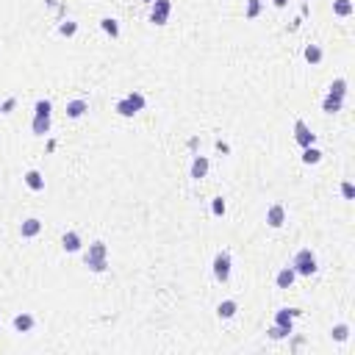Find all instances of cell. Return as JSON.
Segmentation results:
<instances>
[{
    "label": "cell",
    "instance_id": "26",
    "mask_svg": "<svg viewBox=\"0 0 355 355\" xmlns=\"http://www.w3.org/2000/svg\"><path fill=\"white\" fill-rule=\"evenodd\" d=\"M33 111H37L39 117H50V111H53L50 100H37V105H33Z\"/></svg>",
    "mask_w": 355,
    "mask_h": 355
},
{
    "label": "cell",
    "instance_id": "33",
    "mask_svg": "<svg viewBox=\"0 0 355 355\" xmlns=\"http://www.w3.org/2000/svg\"><path fill=\"white\" fill-rule=\"evenodd\" d=\"M145 3H153V0H145Z\"/></svg>",
    "mask_w": 355,
    "mask_h": 355
},
{
    "label": "cell",
    "instance_id": "17",
    "mask_svg": "<svg viewBox=\"0 0 355 355\" xmlns=\"http://www.w3.org/2000/svg\"><path fill=\"white\" fill-rule=\"evenodd\" d=\"M341 103H344L341 97L328 94V97H325V103H322V111H325V114H336V111H341Z\"/></svg>",
    "mask_w": 355,
    "mask_h": 355
},
{
    "label": "cell",
    "instance_id": "18",
    "mask_svg": "<svg viewBox=\"0 0 355 355\" xmlns=\"http://www.w3.org/2000/svg\"><path fill=\"white\" fill-rule=\"evenodd\" d=\"M47 131H50V117H33V133H39V136H45Z\"/></svg>",
    "mask_w": 355,
    "mask_h": 355
},
{
    "label": "cell",
    "instance_id": "3",
    "mask_svg": "<svg viewBox=\"0 0 355 355\" xmlns=\"http://www.w3.org/2000/svg\"><path fill=\"white\" fill-rule=\"evenodd\" d=\"M211 266H214V277H217V280H220V283H228V277H230V253H217V256H214V264H211Z\"/></svg>",
    "mask_w": 355,
    "mask_h": 355
},
{
    "label": "cell",
    "instance_id": "20",
    "mask_svg": "<svg viewBox=\"0 0 355 355\" xmlns=\"http://www.w3.org/2000/svg\"><path fill=\"white\" fill-rule=\"evenodd\" d=\"M328 94H333V97H341L344 100V94H347V81L344 78H336L333 84H330V92Z\"/></svg>",
    "mask_w": 355,
    "mask_h": 355
},
{
    "label": "cell",
    "instance_id": "28",
    "mask_svg": "<svg viewBox=\"0 0 355 355\" xmlns=\"http://www.w3.org/2000/svg\"><path fill=\"white\" fill-rule=\"evenodd\" d=\"M289 333H292V330L280 328V325H272V328H269V339H286Z\"/></svg>",
    "mask_w": 355,
    "mask_h": 355
},
{
    "label": "cell",
    "instance_id": "9",
    "mask_svg": "<svg viewBox=\"0 0 355 355\" xmlns=\"http://www.w3.org/2000/svg\"><path fill=\"white\" fill-rule=\"evenodd\" d=\"M61 247H64V253H78L81 250V236L75 233V230H67V233L61 236Z\"/></svg>",
    "mask_w": 355,
    "mask_h": 355
},
{
    "label": "cell",
    "instance_id": "10",
    "mask_svg": "<svg viewBox=\"0 0 355 355\" xmlns=\"http://www.w3.org/2000/svg\"><path fill=\"white\" fill-rule=\"evenodd\" d=\"M294 277H297V272L292 269V266H283L280 272H277V277H275V283H277V289H292V283H294Z\"/></svg>",
    "mask_w": 355,
    "mask_h": 355
},
{
    "label": "cell",
    "instance_id": "24",
    "mask_svg": "<svg viewBox=\"0 0 355 355\" xmlns=\"http://www.w3.org/2000/svg\"><path fill=\"white\" fill-rule=\"evenodd\" d=\"M261 14V0H247V20H256Z\"/></svg>",
    "mask_w": 355,
    "mask_h": 355
},
{
    "label": "cell",
    "instance_id": "6",
    "mask_svg": "<svg viewBox=\"0 0 355 355\" xmlns=\"http://www.w3.org/2000/svg\"><path fill=\"white\" fill-rule=\"evenodd\" d=\"M283 222H286V208H283L280 203L272 205V208L266 211V225H269V228H283Z\"/></svg>",
    "mask_w": 355,
    "mask_h": 355
},
{
    "label": "cell",
    "instance_id": "31",
    "mask_svg": "<svg viewBox=\"0 0 355 355\" xmlns=\"http://www.w3.org/2000/svg\"><path fill=\"white\" fill-rule=\"evenodd\" d=\"M341 194H344L347 200H352V197H355V189H352V183H341Z\"/></svg>",
    "mask_w": 355,
    "mask_h": 355
},
{
    "label": "cell",
    "instance_id": "15",
    "mask_svg": "<svg viewBox=\"0 0 355 355\" xmlns=\"http://www.w3.org/2000/svg\"><path fill=\"white\" fill-rule=\"evenodd\" d=\"M100 28H103V31L109 33L111 39H117V37H120V22H117L114 17H103V20H100Z\"/></svg>",
    "mask_w": 355,
    "mask_h": 355
},
{
    "label": "cell",
    "instance_id": "16",
    "mask_svg": "<svg viewBox=\"0 0 355 355\" xmlns=\"http://www.w3.org/2000/svg\"><path fill=\"white\" fill-rule=\"evenodd\" d=\"M236 300H225V303L217 305V313H220V319H230V316H236Z\"/></svg>",
    "mask_w": 355,
    "mask_h": 355
},
{
    "label": "cell",
    "instance_id": "8",
    "mask_svg": "<svg viewBox=\"0 0 355 355\" xmlns=\"http://www.w3.org/2000/svg\"><path fill=\"white\" fill-rule=\"evenodd\" d=\"M294 316H297V311H294V308H280V311L275 313V325H280V328L292 330V328H294Z\"/></svg>",
    "mask_w": 355,
    "mask_h": 355
},
{
    "label": "cell",
    "instance_id": "19",
    "mask_svg": "<svg viewBox=\"0 0 355 355\" xmlns=\"http://www.w3.org/2000/svg\"><path fill=\"white\" fill-rule=\"evenodd\" d=\"M305 61H308V64H319V61H322V47H319V45H308V47H305Z\"/></svg>",
    "mask_w": 355,
    "mask_h": 355
},
{
    "label": "cell",
    "instance_id": "2",
    "mask_svg": "<svg viewBox=\"0 0 355 355\" xmlns=\"http://www.w3.org/2000/svg\"><path fill=\"white\" fill-rule=\"evenodd\" d=\"M292 269L297 272V275H303V277H311L313 272H316V256L305 247V250H300L297 256H294V261H292Z\"/></svg>",
    "mask_w": 355,
    "mask_h": 355
},
{
    "label": "cell",
    "instance_id": "25",
    "mask_svg": "<svg viewBox=\"0 0 355 355\" xmlns=\"http://www.w3.org/2000/svg\"><path fill=\"white\" fill-rule=\"evenodd\" d=\"M128 103H131L136 111H141V109H145V94H141V92H131V94H128Z\"/></svg>",
    "mask_w": 355,
    "mask_h": 355
},
{
    "label": "cell",
    "instance_id": "29",
    "mask_svg": "<svg viewBox=\"0 0 355 355\" xmlns=\"http://www.w3.org/2000/svg\"><path fill=\"white\" fill-rule=\"evenodd\" d=\"M211 211H214V217H222V214H225V200H222V197H214V203H211Z\"/></svg>",
    "mask_w": 355,
    "mask_h": 355
},
{
    "label": "cell",
    "instance_id": "4",
    "mask_svg": "<svg viewBox=\"0 0 355 355\" xmlns=\"http://www.w3.org/2000/svg\"><path fill=\"white\" fill-rule=\"evenodd\" d=\"M153 11H150V22H156V25H164L169 17V11H172V3L169 0H153Z\"/></svg>",
    "mask_w": 355,
    "mask_h": 355
},
{
    "label": "cell",
    "instance_id": "23",
    "mask_svg": "<svg viewBox=\"0 0 355 355\" xmlns=\"http://www.w3.org/2000/svg\"><path fill=\"white\" fill-rule=\"evenodd\" d=\"M117 114H120V117H133L136 114V109L128 103V97H122L120 103H117Z\"/></svg>",
    "mask_w": 355,
    "mask_h": 355
},
{
    "label": "cell",
    "instance_id": "1",
    "mask_svg": "<svg viewBox=\"0 0 355 355\" xmlns=\"http://www.w3.org/2000/svg\"><path fill=\"white\" fill-rule=\"evenodd\" d=\"M109 247L103 244V241H94V244H89V253H86V266L92 272H105V266H109Z\"/></svg>",
    "mask_w": 355,
    "mask_h": 355
},
{
    "label": "cell",
    "instance_id": "21",
    "mask_svg": "<svg viewBox=\"0 0 355 355\" xmlns=\"http://www.w3.org/2000/svg\"><path fill=\"white\" fill-rule=\"evenodd\" d=\"M333 11L339 17H350L352 14V0H336L333 3Z\"/></svg>",
    "mask_w": 355,
    "mask_h": 355
},
{
    "label": "cell",
    "instance_id": "14",
    "mask_svg": "<svg viewBox=\"0 0 355 355\" xmlns=\"http://www.w3.org/2000/svg\"><path fill=\"white\" fill-rule=\"evenodd\" d=\"M31 328H33V316H31V313H17V316H14V330H17V333H28Z\"/></svg>",
    "mask_w": 355,
    "mask_h": 355
},
{
    "label": "cell",
    "instance_id": "7",
    "mask_svg": "<svg viewBox=\"0 0 355 355\" xmlns=\"http://www.w3.org/2000/svg\"><path fill=\"white\" fill-rule=\"evenodd\" d=\"M22 181H25V186L31 189V192H42V189H45V178H42L39 169H28Z\"/></svg>",
    "mask_w": 355,
    "mask_h": 355
},
{
    "label": "cell",
    "instance_id": "32",
    "mask_svg": "<svg viewBox=\"0 0 355 355\" xmlns=\"http://www.w3.org/2000/svg\"><path fill=\"white\" fill-rule=\"evenodd\" d=\"M286 3H289V0H275V6H277V9H283Z\"/></svg>",
    "mask_w": 355,
    "mask_h": 355
},
{
    "label": "cell",
    "instance_id": "22",
    "mask_svg": "<svg viewBox=\"0 0 355 355\" xmlns=\"http://www.w3.org/2000/svg\"><path fill=\"white\" fill-rule=\"evenodd\" d=\"M303 161L305 164H319V161H322V153L311 145V147H305V150H303Z\"/></svg>",
    "mask_w": 355,
    "mask_h": 355
},
{
    "label": "cell",
    "instance_id": "5",
    "mask_svg": "<svg viewBox=\"0 0 355 355\" xmlns=\"http://www.w3.org/2000/svg\"><path fill=\"white\" fill-rule=\"evenodd\" d=\"M294 139H297V145L305 150V147H311L313 141H316V136L311 133V128L305 125L303 120H297V122H294Z\"/></svg>",
    "mask_w": 355,
    "mask_h": 355
},
{
    "label": "cell",
    "instance_id": "13",
    "mask_svg": "<svg viewBox=\"0 0 355 355\" xmlns=\"http://www.w3.org/2000/svg\"><path fill=\"white\" fill-rule=\"evenodd\" d=\"M86 111H89V103H86V100H69V103H67V117H73V120L84 117Z\"/></svg>",
    "mask_w": 355,
    "mask_h": 355
},
{
    "label": "cell",
    "instance_id": "27",
    "mask_svg": "<svg viewBox=\"0 0 355 355\" xmlns=\"http://www.w3.org/2000/svg\"><path fill=\"white\" fill-rule=\"evenodd\" d=\"M347 336H350V328H347V325H336L333 328V339L336 341H347Z\"/></svg>",
    "mask_w": 355,
    "mask_h": 355
},
{
    "label": "cell",
    "instance_id": "11",
    "mask_svg": "<svg viewBox=\"0 0 355 355\" xmlns=\"http://www.w3.org/2000/svg\"><path fill=\"white\" fill-rule=\"evenodd\" d=\"M42 230V222L37 220V217H31V220H25L20 225V233H22V239H33V236Z\"/></svg>",
    "mask_w": 355,
    "mask_h": 355
},
{
    "label": "cell",
    "instance_id": "30",
    "mask_svg": "<svg viewBox=\"0 0 355 355\" xmlns=\"http://www.w3.org/2000/svg\"><path fill=\"white\" fill-rule=\"evenodd\" d=\"M75 31H78V25H75V22H64V25H61V33H64V37H73Z\"/></svg>",
    "mask_w": 355,
    "mask_h": 355
},
{
    "label": "cell",
    "instance_id": "12",
    "mask_svg": "<svg viewBox=\"0 0 355 355\" xmlns=\"http://www.w3.org/2000/svg\"><path fill=\"white\" fill-rule=\"evenodd\" d=\"M205 175H208V158H205V156H194L192 178H194V181H200V178H205Z\"/></svg>",
    "mask_w": 355,
    "mask_h": 355
}]
</instances>
